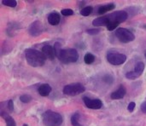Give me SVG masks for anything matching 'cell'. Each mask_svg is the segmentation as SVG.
<instances>
[{"label":"cell","instance_id":"1","mask_svg":"<svg viewBox=\"0 0 146 126\" xmlns=\"http://www.w3.org/2000/svg\"><path fill=\"white\" fill-rule=\"evenodd\" d=\"M25 56L27 63L33 67L44 66L46 61L44 55L34 49H27L25 50Z\"/></svg>","mask_w":146,"mask_h":126},{"label":"cell","instance_id":"2","mask_svg":"<svg viewBox=\"0 0 146 126\" xmlns=\"http://www.w3.org/2000/svg\"><path fill=\"white\" fill-rule=\"evenodd\" d=\"M42 121L44 126H60L63 119L60 113L49 110L44 113Z\"/></svg>","mask_w":146,"mask_h":126},{"label":"cell","instance_id":"3","mask_svg":"<svg viewBox=\"0 0 146 126\" xmlns=\"http://www.w3.org/2000/svg\"><path fill=\"white\" fill-rule=\"evenodd\" d=\"M57 58L64 64H69L76 62L79 59V53L75 49H62Z\"/></svg>","mask_w":146,"mask_h":126},{"label":"cell","instance_id":"4","mask_svg":"<svg viewBox=\"0 0 146 126\" xmlns=\"http://www.w3.org/2000/svg\"><path fill=\"white\" fill-rule=\"evenodd\" d=\"M86 90L85 86L80 84V83H74V84H70L66 85L63 88V94L70 96H78L81 93H83Z\"/></svg>","mask_w":146,"mask_h":126},{"label":"cell","instance_id":"5","mask_svg":"<svg viewBox=\"0 0 146 126\" xmlns=\"http://www.w3.org/2000/svg\"><path fill=\"white\" fill-rule=\"evenodd\" d=\"M115 36L119 39V41H121V43H124V44L133 42L135 39L134 34L128 29L123 28V27H120V28L116 29Z\"/></svg>","mask_w":146,"mask_h":126},{"label":"cell","instance_id":"6","mask_svg":"<svg viewBox=\"0 0 146 126\" xmlns=\"http://www.w3.org/2000/svg\"><path fill=\"white\" fill-rule=\"evenodd\" d=\"M107 61L114 66H120L126 62L127 55L121 53H109L107 55Z\"/></svg>","mask_w":146,"mask_h":126},{"label":"cell","instance_id":"7","mask_svg":"<svg viewBox=\"0 0 146 126\" xmlns=\"http://www.w3.org/2000/svg\"><path fill=\"white\" fill-rule=\"evenodd\" d=\"M108 15V18H109V24L110 22H115V23H118V24H121L124 21L127 20V17H128V15L126 11H123V10H119V11H115V12H113L111 14H109L107 15ZM108 24V25H109Z\"/></svg>","mask_w":146,"mask_h":126},{"label":"cell","instance_id":"8","mask_svg":"<svg viewBox=\"0 0 146 126\" xmlns=\"http://www.w3.org/2000/svg\"><path fill=\"white\" fill-rule=\"evenodd\" d=\"M43 32H44V26L42 22L38 20L33 22L28 28V32L33 37H38L40 34H42Z\"/></svg>","mask_w":146,"mask_h":126},{"label":"cell","instance_id":"9","mask_svg":"<svg viewBox=\"0 0 146 126\" xmlns=\"http://www.w3.org/2000/svg\"><path fill=\"white\" fill-rule=\"evenodd\" d=\"M83 102H84L85 105L86 106V108H88L90 109L98 110V109L102 108V107H103V102L99 99H91L87 96H84Z\"/></svg>","mask_w":146,"mask_h":126},{"label":"cell","instance_id":"10","mask_svg":"<svg viewBox=\"0 0 146 126\" xmlns=\"http://www.w3.org/2000/svg\"><path fill=\"white\" fill-rule=\"evenodd\" d=\"M42 53L44 55L45 58L48 59V60H54V58L56 56V52H55V49H54V47L51 46V45H44L42 49Z\"/></svg>","mask_w":146,"mask_h":126},{"label":"cell","instance_id":"11","mask_svg":"<svg viewBox=\"0 0 146 126\" xmlns=\"http://www.w3.org/2000/svg\"><path fill=\"white\" fill-rule=\"evenodd\" d=\"M127 94V90H126V88L123 86V85H121L120 88L114 91L111 95H110V97L112 100H120V99H122Z\"/></svg>","mask_w":146,"mask_h":126},{"label":"cell","instance_id":"12","mask_svg":"<svg viewBox=\"0 0 146 126\" xmlns=\"http://www.w3.org/2000/svg\"><path fill=\"white\" fill-rule=\"evenodd\" d=\"M48 22L51 25V26H56L60 23L61 20V16L59 15V13L57 12H52L48 15Z\"/></svg>","mask_w":146,"mask_h":126},{"label":"cell","instance_id":"13","mask_svg":"<svg viewBox=\"0 0 146 126\" xmlns=\"http://www.w3.org/2000/svg\"><path fill=\"white\" fill-rule=\"evenodd\" d=\"M110 20H109V18H108V15H104V16H101V17H98L95 20H93L92 21V25L95 26H107L108 24H109Z\"/></svg>","mask_w":146,"mask_h":126},{"label":"cell","instance_id":"14","mask_svg":"<svg viewBox=\"0 0 146 126\" xmlns=\"http://www.w3.org/2000/svg\"><path fill=\"white\" fill-rule=\"evenodd\" d=\"M38 92L41 96H48L51 92V87L48 84H43L38 87Z\"/></svg>","mask_w":146,"mask_h":126},{"label":"cell","instance_id":"15","mask_svg":"<svg viewBox=\"0 0 146 126\" xmlns=\"http://www.w3.org/2000/svg\"><path fill=\"white\" fill-rule=\"evenodd\" d=\"M115 8V5L114 3H109V4H105V5H102L98 8V13L99 15H103V14H105L106 12H109V11H111L113 10Z\"/></svg>","mask_w":146,"mask_h":126},{"label":"cell","instance_id":"16","mask_svg":"<svg viewBox=\"0 0 146 126\" xmlns=\"http://www.w3.org/2000/svg\"><path fill=\"white\" fill-rule=\"evenodd\" d=\"M1 116H2V118H3V119H4L5 123H6V125L7 126H16V124H15V122L14 119H13L12 117H10L8 113L2 112Z\"/></svg>","mask_w":146,"mask_h":126},{"label":"cell","instance_id":"17","mask_svg":"<svg viewBox=\"0 0 146 126\" xmlns=\"http://www.w3.org/2000/svg\"><path fill=\"white\" fill-rule=\"evenodd\" d=\"M80 114L78 113H75L71 117V124L73 126H83L81 124H80Z\"/></svg>","mask_w":146,"mask_h":126},{"label":"cell","instance_id":"18","mask_svg":"<svg viewBox=\"0 0 146 126\" xmlns=\"http://www.w3.org/2000/svg\"><path fill=\"white\" fill-rule=\"evenodd\" d=\"M144 70H145V64H144V62H142V61H139L136 65H135V68H134V72H136L138 74H139L140 76L142 75V73H143V72H144Z\"/></svg>","mask_w":146,"mask_h":126},{"label":"cell","instance_id":"19","mask_svg":"<svg viewBox=\"0 0 146 126\" xmlns=\"http://www.w3.org/2000/svg\"><path fill=\"white\" fill-rule=\"evenodd\" d=\"M84 61L86 64H92L95 61V55L92 53H86L84 56Z\"/></svg>","mask_w":146,"mask_h":126},{"label":"cell","instance_id":"20","mask_svg":"<svg viewBox=\"0 0 146 126\" xmlns=\"http://www.w3.org/2000/svg\"><path fill=\"white\" fill-rule=\"evenodd\" d=\"M92 11H93V8L92 6H86L80 10V15L83 16H88L92 14Z\"/></svg>","mask_w":146,"mask_h":126},{"label":"cell","instance_id":"21","mask_svg":"<svg viewBox=\"0 0 146 126\" xmlns=\"http://www.w3.org/2000/svg\"><path fill=\"white\" fill-rule=\"evenodd\" d=\"M139 77H140V75L138 74L134 71H131V72H128V73H126V78L128 79H138Z\"/></svg>","mask_w":146,"mask_h":126},{"label":"cell","instance_id":"22","mask_svg":"<svg viewBox=\"0 0 146 126\" xmlns=\"http://www.w3.org/2000/svg\"><path fill=\"white\" fill-rule=\"evenodd\" d=\"M2 3L4 4L5 6L11 7V8H15L17 5V2L15 0H3Z\"/></svg>","mask_w":146,"mask_h":126},{"label":"cell","instance_id":"23","mask_svg":"<svg viewBox=\"0 0 146 126\" xmlns=\"http://www.w3.org/2000/svg\"><path fill=\"white\" fill-rule=\"evenodd\" d=\"M20 101L23 103H29L32 101V96L29 95H22L20 96Z\"/></svg>","mask_w":146,"mask_h":126},{"label":"cell","instance_id":"24","mask_svg":"<svg viewBox=\"0 0 146 126\" xmlns=\"http://www.w3.org/2000/svg\"><path fill=\"white\" fill-rule=\"evenodd\" d=\"M61 14L64 16H69L74 15V11L71 9H64L61 11Z\"/></svg>","mask_w":146,"mask_h":126},{"label":"cell","instance_id":"25","mask_svg":"<svg viewBox=\"0 0 146 126\" xmlns=\"http://www.w3.org/2000/svg\"><path fill=\"white\" fill-rule=\"evenodd\" d=\"M54 49H55V52H56V57L59 55V54H60V52L62 51V48H61V44L60 43H58V42H56L55 44H54Z\"/></svg>","mask_w":146,"mask_h":126},{"label":"cell","instance_id":"26","mask_svg":"<svg viewBox=\"0 0 146 126\" xmlns=\"http://www.w3.org/2000/svg\"><path fill=\"white\" fill-rule=\"evenodd\" d=\"M101 32L100 28H92V29H88L86 31V32L90 35H97Z\"/></svg>","mask_w":146,"mask_h":126},{"label":"cell","instance_id":"27","mask_svg":"<svg viewBox=\"0 0 146 126\" xmlns=\"http://www.w3.org/2000/svg\"><path fill=\"white\" fill-rule=\"evenodd\" d=\"M120 24H118V23H115V22H110L106 27H107V29L109 30V31H113V30H115L118 26H119Z\"/></svg>","mask_w":146,"mask_h":126},{"label":"cell","instance_id":"28","mask_svg":"<svg viewBox=\"0 0 146 126\" xmlns=\"http://www.w3.org/2000/svg\"><path fill=\"white\" fill-rule=\"evenodd\" d=\"M135 108H136V104H135V102H130L129 104H128V106H127V110L130 112V113H133V111H134V109H135Z\"/></svg>","mask_w":146,"mask_h":126},{"label":"cell","instance_id":"29","mask_svg":"<svg viewBox=\"0 0 146 126\" xmlns=\"http://www.w3.org/2000/svg\"><path fill=\"white\" fill-rule=\"evenodd\" d=\"M7 107H8V109L10 113H12L14 111V102L12 100H9L7 103Z\"/></svg>","mask_w":146,"mask_h":126},{"label":"cell","instance_id":"30","mask_svg":"<svg viewBox=\"0 0 146 126\" xmlns=\"http://www.w3.org/2000/svg\"><path fill=\"white\" fill-rule=\"evenodd\" d=\"M141 111L144 113H145L146 114V102H143L142 104H141Z\"/></svg>","mask_w":146,"mask_h":126},{"label":"cell","instance_id":"31","mask_svg":"<svg viewBox=\"0 0 146 126\" xmlns=\"http://www.w3.org/2000/svg\"><path fill=\"white\" fill-rule=\"evenodd\" d=\"M145 58H146V52H145Z\"/></svg>","mask_w":146,"mask_h":126},{"label":"cell","instance_id":"32","mask_svg":"<svg viewBox=\"0 0 146 126\" xmlns=\"http://www.w3.org/2000/svg\"><path fill=\"white\" fill-rule=\"evenodd\" d=\"M23 126H27V125H23Z\"/></svg>","mask_w":146,"mask_h":126}]
</instances>
